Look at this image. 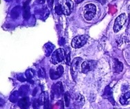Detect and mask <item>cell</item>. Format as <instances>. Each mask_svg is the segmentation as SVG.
Here are the masks:
<instances>
[{
  "label": "cell",
  "mask_w": 130,
  "mask_h": 109,
  "mask_svg": "<svg viewBox=\"0 0 130 109\" xmlns=\"http://www.w3.org/2000/svg\"><path fill=\"white\" fill-rule=\"evenodd\" d=\"M96 12V8L93 4H88L83 8V16L86 20L90 21L94 18Z\"/></svg>",
  "instance_id": "6da1fadb"
},
{
  "label": "cell",
  "mask_w": 130,
  "mask_h": 109,
  "mask_svg": "<svg viewBox=\"0 0 130 109\" xmlns=\"http://www.w3.org/2000/svg\"><path fill=\"white\" fill-rule=\"evenodd\" d=\"M88 41V38L84 35L76 36L72 39L71 43L72 47L74 49H78L85 45Z\"/></svg>",
  "instance_id": "7a4b0ae2"
},
{
  "label": "cell",
  "mask_w": 130,
  "mask_h": 109,
  "mask_svg": "<svg viewBox=\"0 0 130 109\" xmlns=\"http://www.w3.org/2000/svg\"><path fill=\"white\" fill-rule=\"evenodd\" d=\"M65 58V52L63 49H58L52 53L51 56V60L54 64H57L61 62Z\"/></svg>",
  "instance_id": "3957f363"
},
{
  "label": "cell",
  "mask_w": 130,
  "mask_h": 109,
  "mask_svg": "<svg viewBox=\"0 0 130 109\" xmlns=\"http://www.w3.org/2000/svg\"><path fill=\"white\" fill-rule=\"evenodd\" d=\"M83 60L81 58H74L71 63V75L72 76L74 80H75L76 78L77 77L78 75V72L79 71V68H80V64L82 62Z\"/></svg>",
  "instance_id": "277c9868"
},
{
  "label": "cell",
  "mask_w": 130,
  "mask_h": 109,
  "mask_svg": "<svg viewBox=\"0 0 130 109\" xmlns=\"http://www.w3.org/2000/svg\"><path fill=\"white\" fill-rule=\"evenodd\" d=\"M126 19H127V17H126V14H124V13L120 14L116 18L115 21H114V25H113L114 32H118V31H120V30L124 26V24H125Z\"/></svg>",
  "instance_id": "5b68a950"
},
{
  "label": "cell",
  "mask_w": 130,
  "mask_h": 109,
  "mask_svg": "<svg viewBox=\"0 0 130 109\" xmlns=\"http://www.w3.org/2000/svg\"><path fill=\"white\" fill-rule=\"evenodd\" d=\"M63 93V87L62 84L61 82H58L57 83L53 84L52 86V99L54 98V97H61Z\"/></svg>",
  "instance_id": "8992f818"
},
{
  "label": "cell",
  "mask_w": 130,
  "mask_h": 109,
  "mask_svg": "<svg viewBox=\"0 0 130 109\" xmlns=\"http://www.w3.org/2000/svg\"><path fill=\"white\" fill-rule=\"evenodd\" d=\"M96 66V62L94 60H86L81 64V71L83 74H87L92 71Z\"/></svg>",
  "instance_id": "52a82bcc"
},
{
  "label": "cell",
  "mask_w": 130,
  "mask_h": 109,
  "mask_svg": "<svg viewBox=\"0 0 130 109\" xmlns=\"http://www.w3.org/2000/svg\"><path fill=\"white\" fill-rule=\"evenodd\" d=\"M61 6L64 14L66 15H70L73 8V2H72V0H63Z\"/></svg>",
  "instance_id": "ba28073f"
},
{
  "label": "cell",
  "mask_w": 130,
  "mask_h": 109,
  "mask_svg": "<svg viewBox=\"0 0 130 109\" xmlns=\"http://www.w3.org/2000/svg\"><path fill=\"white\" fill-rule=\"evenodd\" d=\"M63 67L62 66H59L57 67V69H50V78L52 79V80H57V79L59 78L61 76L63 75Z\"/></svg>",
  "instance_id": "9c48e42d"
},
{
  "label": "cell",
  "mask_w": 130,
  "mask_h": 109,
  "mask_svg": "<svg viewBox=\"0 0 130 109\" xmlns=\"http://www.w3.org/2000/svg\"><path fill=\"white\" fill-rule=\"evenodd\" d=\"M103 97L105 98V99H107L113 105H115V102H114V100H113L112 90H111V88L109 86H107L105 87Z\"/></svg>",
  "instance_id": "30bf717a"
},
{
  "label": "cell",
  "mask_w": 130,
  "mask_h": 109,
  "mask_svg": "<svg viewBox=\"0 0 130 109\" xmlns=\"http://www.w3.org/2000/svg\"><path fill=\"white\" fill-rule=\"evenodd\" d=\"M18 106L21 109H28L30 106V100L28 97H23L18 102Z\"/></svg>",
  "instance_id": "8fae6325"
},
{
  "label": "cell",
  "mask_w": 130,
  "mask_h": 109,
  "mask_svg": "<svg viewBox=\"0 0 130 109\" xmlns=\"http://www.w3.org/2000/svg\"><path fill=\"white\" fill-rule=\"evenodd\" d=\"M30 0L26 1L24 3L23 6V17L24 19H28L30 16V7H29V2Z\"/></svg>",
  "instance_id": "7c38bea8"
},
{
  "label": "cell",
  "mask_w": 130,
  "mask_h": 109,
  "mask_svg": "<svg viewBox=\"0 0 130 109\" xmlns=\"http://www.w3.org/2000/svg\"><path fill=\"white\" fill-rule=\"evenodd\" d=\"M123 69V63L118 59L113 60V70L116 73H121Z\"/></svg>",
  "instance_id": "4fadbf2b"
},
{
  "label": "cell",
  "mask_w": 130,
  "mask_h": 109,
  "mask_svg": "<svg viewBox=\"0 0 130 109\" xmlns=\"http://www.w3.org/2000/svg\"><path fill=\"white\" fill-rule=\"evenodd\" d=\"M44 52L46 56H49L55 50V45L51 43H47L44 45Z\"/></svg>",
  "instance_id": "5bb4252c"
},
{
  "label": "cell",
  "mask_w": 130,
  "mask_h": 109,
  "mask_svg": "<svg viewBox=\"0 0 130 109\" xmlns=\"http://www.w3.org/2000/svg\"><path fill=\"white\" fill-rule=\"evenodd\" d=\"M130 98V91L125 93L123 95H122L120 97V103L122 105H126L129 102L128 100Z\"/></svg>",
  "instance_id": "9a60e30c"
},
{
  "label": "cell",
  "mask_w": 130,
  "mask_h": 109,
  "mask_svg": "<svg viewBox=\"0 0 130 109\" xmlns=\"http://www.w3.org/2000/svg\"><path fill=\"white\" fill-rule=\"evenodd\" d=\"M21 12V8L20 6H16L14 7L13 9L11 11V13H10V15L12 17V19H17L18 18V17L19 16V14Z\"/></svg>",
  "instance_id": "2e32d148"
},
{
  "label": "cell",
  "mask_w": 130,
  "mask_h": 109,
  "mask_svg": "<svg viewBox=\"0 0 130 109\" xmlns=\"http://www.w3.org/2000/svg\"><path fill=\"white\" fill-rule=\"evenodd\" d=\"M39 102H40L41 104H44L45 102L49 100V95H48V93L47 92H43L40 95V97H39Z\"/></svg>",
  "instance_id": "e0dca14e"
},
{
  "label": "cell",
  "mask_w": 130,
  "mask_h": 109,
  "mask_svg": "<svg viewBox=\"0 0 130 109\" xmlns=\"http://www.w3.org/2000/svg\"><path fill=\"white\" fill-rule=\"evenodd\" d=\"M85 103V98L83 95L78 94L75 98V104L77 106H83Z\"/></svg>",
  "instance_id": "ac0fdd59"
},
{
  "label": "cell",
  "mask_w": 130,
  "mask_h": 109,
  "mask_svg": "<svg viewBox=\"0 0 130 109\" xmlns=\"http://www.w3.org/2000/svg\"><path fill=\"white\" fill-rule=\"evenodd\" d=\"M19 93V95L20 96H22V97H24L25 95L28 93L29 91V86L28 85H23L21 86L19 90L18 91Z\"/></svg>",
  "instance_id": "d6986e66"
},
{
  "label": "cell",
  "mask_w": 130,
  "mask_h": 109,
  "mask_svg": "<svg viewBox=\"0 0 130 109\" xmlns=\"http://www.w3.org/2000/svg\"><path fill=\"white\" fill-rule=\"evenodd\" d=\"M19 96H20V95H19V91H15L10 95L9 97V100L11 102H12V103H14V102H16L18 100V98H19Z\"/></svg>",
  "instance_id": "ffe728a7"
},
{
  "label": "cell",
  "mask_w": 130,
  "mask_h": 109,
  "mask_svg": "<svg viewBox=\"0 0 130 109\" xmlns=\"http://www.w3.org/2000/svg\"><path fill=\"white\" fill-rule=\"evenodd\" d=\"M34 75H35V74H34V71H32V69H28V70H27V71H26V78H27L28 80L31 82V83H32V81H31V80L33 78Z\"/></svg>",
  "instance_id": "44dd1931"
},
{
  "label": "cell",
  "mask_w": 130,
  "mask_h": 109,
  "mask_svg": "<svg viewBox=\"0 0 130 109\" xmlns=\"http://www.w3.org/2000/svg\"><path fill=\"white\" fill-rule=\"evenodd\" d=\"M70 99H71V97H70V95L69 94V93H66L64 95V100H65V104H66V107L69 106L70 103Z\"/></svg>",
  "instance_id": "7402d4cb"
},
{
  "label": "cell",
  "mask_w": 130,
  "mask_h": 109,
  "mask_svg": "<svg viewBox=\"0 0 130 109\" xmlns=\"http://www.w3.org/2000/svg\"><path fill=\"white\" fill-rule=\"evenodd\" d=\"M55 12H56L58 15H61V14L63 12L61 5H60L59 4H57L56 5V6H55Z\"/></svg>",
  "instance_id": "603a6c76"
},
{
  "label": "cell",
  "mask_w": 130,
  "mask_h": 109,
  "mask_svg": "<svg viewBox=\"0 0 130 109\" xmlns=\"http://www.w3.org/2000/svg\"><path fill=\"white\" fill-rule=\"evenodd\" d=\"M38 76L41 78H45V71L43 68H40L38 71Z\"/></svg>",
  "instance_id": "cb8c5ba5"
},
{
  "label": "cell",
  "mask_w": 130,
  "mask_h": 109,
  "mask_svg": "<svg viewBox=\"0 0 130 109\" xmlns=\"http://www.w3.org/2000/svg\"><path fill=\"white\" fill-rule=\"evenodd\" d=\"M41 103L39 100H35L32 103V108L33 109H39Z\"/></svg>",
  "instance_id": "d4e9b609"
},
{
  "label": "cell",
  "mask_w": 130,
  "mask_h": 109,
  "mask_svg": "<svg viewBox=\"0 0 130 109\" xmlns=\"http://www.w3.org/2000/svg\"><path fill=\"white\" fill-rule=\"evenodd\" d=\"M70 54L68 53V54H66V63L68 65H70Z\"/></svg>",
  "instance_id": "484cf974"
},
{
  "label": "cell",
  "mask_w": 130,
  "mask_h": 109,
  "mask_svg": "<svg viewBox=\"0 0 130 109\" xmlns=\"http://www.w3.org/2000/svg\"><path fill=\"white\" fill-rule=\"evenodd\" d=\"M43 109H50V103H49V100L45 102L43 104Z\"/></svg>",
  "instance_id": "4316f807"
},
{
  "label": "cell",
  "mask_w": 130,
  "mask_h": 109,
  "mask_svg": "<svg viewBox=\"0 0 130 109\" xmlns=\"http://www.w3.org/2000/svg\"><path fill=\"white\" fill-rule=\"evenodd\" d=\"M66 43V40H65V38H61L59 39V44L61 45H63L65 44Z\"/></svg>",
  "instance_id": "83f0119b"
},
{
  "label": "cell",
  "mask_w": 130,
  "mask_h": 109,
  "mask_svg": "<svg viewBox=\"0 0 130 109\" xmlns=\"http://www.w3.org/2000/svg\"><path fill=\"white\" fill-rule=\"evenodd\" d=\"M45 2V0H38V3L39 4H43Z\"/></svg>",
  "instance_id": "f1b7e54d"
},
{
  "label": "cell",
  "mask_w": 130,
  "mask_h": 109,
  "mask_svg": "<svg viewBox=\"0 0 130 109\" xmlns=\"http://www.w3.org/2000/svg\"><path fill=\"white\" fill-rule=\"evenodd\" d=\"M83 1H84V0H76V3H77V4H79V3H80L81 2H83Z\"/></svg>",
  "instance_id": "f546056e"
},
{
  "label": "cell",
  "mask_w": 130,
  "mask_h": 109,
  "mask_svg": "<svg viewBox=\"0 0 130 109\" xmlns=\"http://www.w3.org/2000/svg\"><path fill=\"white\" fill-rule=\"evenodd\" d=\"M5 1H6V2H10V1H12V0H5Z\"/></svg>",
  "instance_id": "4dcf8cb0"
}]
</instances>
